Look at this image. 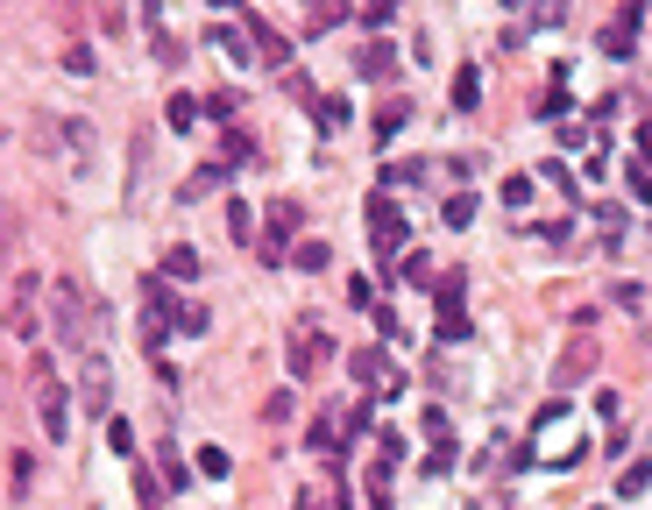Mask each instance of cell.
Masks as SVG:
<instances>
[{
  "mask_svg": "<svg viewBox=\"0 0 652 510\" xmlns=\"http://www.w3.org/2000/svg\"><path fill=\"white\" fill-rule=\"evenodd\" d=\"M50 312H57V340L78 355H93V305L71 277H50Z\"/></svg>",
  "mask_w": 652,
  "mask_h": 510,
  "instance_id": "obj_1",
  "label": "cell"
},
{
  "mask_svg": "<svg viewBox=\"0 0 652 510\" xmlns=\"http://www.w3.org/2000/svg\"><path fill=\"white\" fill-rule=\"evenodd\" d=\"M369 241H376L383 263H390V248L412 241V227H404V213H397V199H390V192H376V199H369Z\"/></svg>",
  "mask_w": 652,
  "mask_h": 510,
  "instance_id": "obj_2",
  "label": "cell"
},
{
  "mask_svg": "<svg viewBox=\"0 0 652 510\" xmlns=\"http://www.w3.org/2000/svg\"><path fill=\"white\" fill-rule=\"evenodd\" d=\"M298 220H305V206H291V199L270 206V234H263V255H270V263H284V248L298 241Z\"/></svg>",
  "mask_w": 652,
  "mask_h": 510,
  "instance_id": "obj_3",
  "label": "cell"
},
{
  "mask_svg": "<svg viewBox=\"0 0 652 510\" xmlns=\"http://www.w3.org/2000/svg\"><path fill=\"white\" fill-rule=\"evenodd\" d=\"M589 369H596V333H575V348H567L560 369H553V390H575Z\"/></svg>",
  "mask_w": 652,
  "mask_h": 510,
  "instance_id": "obj_4",
  "label": "cell"
},
{
  "mask_svg": "<svg viewBox=\"0 0 652 510\" xmlns=\"http://www.w3.org/2000/svg\"><path fill=\"white\" fill-rule=\"evenodd\" d=\"M43 376V425H50V440H64V425H71V411H64V383L50 376V369H36Z\"/></svg>",
  "mask_w": 652,
  "mask_h": 510,
  "instance_id": "obj_5",
  "label": "cell"
},
{
  "mask_svg": "<svg viewBox=\"0 0 652 510\" xmlns=\"http://www.w3.org/2000/svg\"><path fill=\"white\" fill-rule=\"evenodd\" d=\"M638 22H645V8H624V15L603 29V50H610V57H631V43H638Z\"/></svg>",
  "mask_w": 652,
  "mask_h": 510,
  "instance_id": "obj_6",
  "label": "cell"
},
{
  "mask_svg": "<svg viewBox=\"0 0 652 510\" xmlns=\"http://www.w3.org/2000/svg\"><path fill=\"white\" fill-rule=\"evenodd\" d=\"M8 326H15L22 340H36V277H22V284H15V305H8Z\"/></svg>",
  "mask_w": 652,
  "mask_h": 510,
  "instance_id": "obj_7",
  "label": "cell"
},
{
  "mask_svg": "<svg viewBox=\"0 0 652 510\" xmlns=\"http://www.w3.org/2000/svg\"><path fill=\"white\" fill-rule=\"evenodd\" d=\"M645 489H652V454H645V461H631V468L617 475V503H638Z\"/></svg>",
  "mask_w": 652,
  "mask_h": 510,
  "instance_id": "obj_8",
  "label": "cell"
},
{
  "mask_svg": "<svg viewBox=\"0 0 652 510\" xmlns=\"http://www.w3.org/2000/svg\"><path fill=\"white\" fill-rule=\"evenodd\" d=\"M475 100H482V71H475V64H461V71H454V107L468 114Z\"/></svg>",
  "mask_w": 652,
  "mask_h": 510,
  "instance_id": "obj_9",
  "label": "cell"
},
{
  "mask_svg": "<svg viewBox=\"0 0 652 510\" xmlns=\"http://www.w3.org/2000/svg\"><path fill=\"white\" fill-rule=\"evenodd\" d=\"M319 369V340L312 333H291V376H312Z\"/></svg>",
  "mask_w": 652,
  "mask_h": 510,
  "instance_id": "obj_10",
  "label": "cell"
},
{
  "mask_svg": "<svg viewBox=\"0 0 652 510\" xmlns=\"http://www.w3.org/2000/svg\"><path fill=\"white\" fill-rule=\"evenodd\" d=\"M163 277H199V248H163Z\"/></svg>",
  "mask_w": 652,
  "mask_h": 510,
  "instance_id": "obj_11",
  "label": "cell"
},
{
  "mask_svg": "<svg viewBox=\"0 0 652 510\" xmlns=\"http://www.w3.org/2000/svg\"><path fill=\"white\" fill-rule=\"evenodd\" d=\"M404 121H412V107H404V100H390V107H376V142H390Z\"/></svg>",
  "mask_w": 652,
  "mask_h": 510,
  "instance_id": "obj_12",
  "label": "cell"
},
{
  "mask_svg": "<svg viewBox=\"0 0 652 510\" xmlns=\"http://www.w3.org/2000/svg\"><path fill=\"white\" fill-rule=\"evenodd\" d=\"M291 263H298V270H326V263H334V248H326V241H298Z\"/></svg>",
  "mask_w": 652,
  "mask_h": 510,
  "instance_id": "obj_13",
  "label": "cell"
},
{
  "mask_svg": "<svg viewBox=\"0 0 652 510\" xmlns=\"http://www.w3.org/2000/svg\"><path fill=\"white\" fill-rule=\"evenodd\" d=\"M433 333H440V340H447V348H454V340H468V333H475V326H468V312H461V305H447V312H440V326H433Z\"/></svg>",
  "mask_w": 652,
  "mask_h": 510,
  "instance_id": "obj_14",
  "label": "cell"
},
{
  "mask_svg": "<svg viewBox=\"0 0 652 510\" xmlns=\"http://www.w3.org/2000/svg\"><path fill=\"white\" fill-rule=\"evenodd\" d=\"M86 397L107 411V362H100V355H86Z\"/></svg>",
  "mask_w": 652,
  "mask_h": 510,
  "instance_id": "obj_15",
  "label": "cell"
},
{
  "mask_svg": "<svg viewBox=\"0 0 652 510\" xmlns=\"http://www.w3.org/2000/svg\"><path fill=\"white\" fill-rule=\"evenodd\" d=\"M227 234H234V241H256V213H249V206H241V199L227 206Z\"/></svg>",
  "mask_w": 652,
  "mask_h": 510,
  "instance_id": "obj_16",
  "label": "cell"
},
{
  "mask_svg": "<svg viewBox=\"0 0 652 510\" xmlns=\"http://www.w3.org/2000/svg\"><path fill=\"white\" fill-rule=\"evenodd\" d=\"M305 447H319V454H334V418H312V425H305Z\"/></svg>",
  "mask_w": 652,
  "mask_h": 510,
  "instance_id": "obj_17",
  "label": "cell"
},
{
  "mask_svg": "<svg viewBox=\"0 0 652 510\" xmlns=\"http://www.w3.org/2000/svg\"><path fill=\"white\" fill-rule=\"evenodd\" d=\"M447 227H475V199H468V192L447 199Z\"/></svg>",
  "mask_w": 652,
  "mask_h": 510,
  "instance_id": "obj_18",
  "label": "cell"
},
{
  "mask_svg": "<svg viewBox=\"0 0 652 510\" xmlns=\"http://www.w3.org/2000/svg\"><path fill=\"white\" fill-rule=\"evenodd\" d=\"M348 369H355V376H362V383H376V376H383V355H376V348H362V355H355V362H348Z\"/></svg>",
  "mask_w": 652,
  "mask_h": 510,
  "instance_id": "obj_19",
  "label": "cell"
},
{
  "mask_svg": "<svg viewBox=\"0 0 652 510\" xmlns=\"http://www.w3.org/2000/svg\"><path fill=\"white\" fill-rule=\"evenodd\" d=\"M404 284H433V263H426V255H404Z\"/></svg>",
  "mask_w": 652,
  "mask_h": 510,
  "instance_id": "obj_20",
  "label": "cell"
},
{
  "mask_svg": "<svg viewBox=\"0 0 652 510\" xmlns=\"http://www.w3.org/2000/svg\"><path fill=\"white\" fill-rule=\"evenodd\" d=\"M192 121H199V100L178 93V100H171V128H192Z\"/></svg>",
  "mask_w": 652,
  "mask_h": 510,
  "instance_id": "obj_21",
  "label": "cell"
},
{
  "mask_svg": "<svg viewBox=\"0 0 652 510\" xmlns=\"http://www.w3.org/2000/svg\"><path fill=\"white\" fill-rule=\"evenodd\" d=\"M156 64H185V43H171V36L156 29Z\"/></svg>",
  "mask_w": 652,
  "mask_h": 510,
  "instance_id": "obj_22",
  "label": "cell"
},
{
  "mask_svg": "<svg viewBox=\"0 0 652 510\" xmlns=\"http://www.w3.org/2000/svg\"><path fill=\"white\" fill-rule=\"evenodd\" d=\"M128 440H135V433H128V418H107V447H114V454H128Z\"/></svg>",
  "mask_w": 652,
  "mask_h": 510,
  "instance_id": "obj_23",
  "label": "cell"
},
{
  "mask_svg": "<svg viewBox=\"0 0 652 510\" xmlns=\"http://www.w3.org/2000/svg\"><path fill=\"white\" fill-rule=\"evenodd\" d=\"M263 418H270V425H284V418H291V390H277V397L263 404Z\"/></svg>",
  "mask_w": 652,
  "mask_h": 510,
  "instance_id": "obj_24",
  "label": "cell"
},
{
  "mask_svg": "<svg viewBox=\"0 0 652 510\" xmlns=\"http://www.w3.org/2000/svg\"><path fill=\"white\" fill-rule=\"evenodd\" d=\"M447 468H454V440H447V447H433V454H426V475H447Z\"/></svg>",
  "mask_w": 652,
  "mask_h": 510,
  "instance_id": "obj_25",
  "label": "cell"
},
{
  "mask_svg": "<svg viewBox=\"0 0 652 510\" xmlns=\"http://www.w3.org/2000/svg\"><path fill=\"white\" fill-rule=\"evenodd\" d=\"M298 510H326V503H319V496H298Z\"/></svg>",
  "mask_w": 652,
  "mask_h": 510,
  "instance_id": "obj_26",
  "label": "cell"
},
{
  "mask_svg": "<svg viewBox=\"0 0 652 510\" xmlns=\"http://www.w3.org/2000/svg\"><path fill=\"white\" fill-rule=\"evenodd\" d=\"M638 149H645V156H652V128H645V135H638Z\"/></svg>",
  "mask_w": 652,
  "mask_h": 510,
  "instance_id": "obj_27",
  "label": "cell"
},
{
  "mask_svg": "<svg viewBox=\"0 0 652 510\" xmlns=\"http://www.w3.org/2000/svg\"><path fill=\"white\" fill-rule=\"evenodd\" d=\"M589 510H603V503H589Z\"/></svg>",
  "mask_w": 652,
  "mask_h": 510,
  "instance_id": "obj_28",
  "label": "cell"
}]
</instances>
